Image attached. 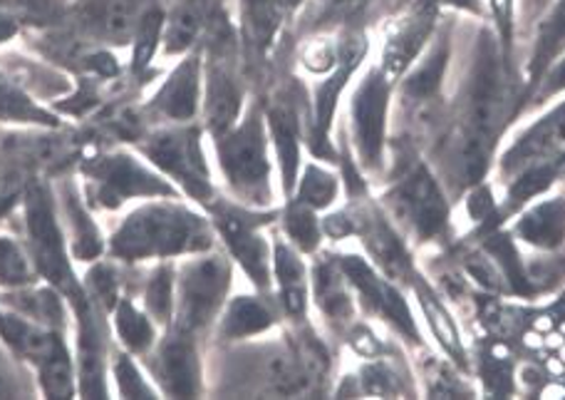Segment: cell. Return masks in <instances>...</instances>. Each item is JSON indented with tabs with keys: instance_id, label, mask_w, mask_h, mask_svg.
I'll list each match as a JSON object with an SVG mask.
<instances>
[{
	"instance_id": "obj_14",
	"label": "cell",
	"mask_w": 565,
	"mask_h": 400,
	"mask_svg": "<svg viewBox=\"0 0 565 400\" xmlns=\"http://www.w3.org/2000/svg\"><path fill=\"white\" fill-rule=\"evenodd\" d=\"M407 292L415 298L419 308V322L424 334L431 336L434 348L451 361L463 373H471V351L463 341L459 318L454 314V306L444 298V294L431 282L429 274L419 266V272L412 276Z\"/></svg>"
},
{
	"instance_id": "obj_41",
	"label": "cell",
	"mask_w": 565,
	"mask_h": 400,
	"mask_svg": "<svg viewBox=\"0 0 565 400\" xmlns=\"http://www.w3.org/2000/svg\"><path fill=\"white\" fill-rule=\"evenodd\" d=\"M93 286H95V292H97V296L103 298L105 304H109V306H117V282L113 278V274L109 272H105V269H97V272L93 274Z\"/></svg>"
},
{
	"instance_id": "obj_32",
	"label": "cell",
	"mask_w": 565,
	"mask_h": 400,
	"mask_svg": "<svg viewBox=\"0 0 565 400\" xmlns=\"http://www.w3.org/2000/svg\"><path fill=\"white\" fill-rule=\"evenodd\" d=\"M35 272L38 269L15 239L0 236V286L13 288V292L25 288L35 282Z\"/></svg>"
},
{
	"instance_id": "obj_5",
	"label": "cell",
	"mask_w": 565,
	"mask_h": 400,
	"mask_svg": "<svg viewBox=\"0 0 565 400\" xmlns=\"http://www.w3.org/2000/svg\"><path fill=\"white\" fill-rule=\"evenodd\" d=\"M395 80L372 63L362 70L350 95V157L365 179H382L387 172Z\"/></svg>"
},
{
	"instance_id": "obj_26",
	"label": "cell",
	"mask_w": 565,
	"mask_h": 400,
	"mask_svg": "<svg viewBox=\"0 0 565 400\" xmlns=\"http://www.w3.org/2000/svg\"><path fill=\"white\" fill-rule=\"evenodd\" d=\"M471 371H477L487 396L501 398L519 393V366L513 346L499 336H491L479 354H471Z\"/></svg>"
},
{
	"instance_id": "obj_9",
	"label": "cell",
	"mask_w": 565,
	"mask_h": 400,
	"mask_svg": "<svg viewBox=\"0 0 565 400\" xmlns=\"http://www.w3.org/2000/svg\"><path fill=\"white\" fill-rule=\"evenodd\" d=\"M533 115L536 117L531 123L513 129L503 139L491 172L493 185H503L533 165L565 162V95Z\"/></svg>"
},
{
	"instance_id": "obj_37",
	"label": "cell",
	"mask_w": 565,
	"mask_h": 400,
	"mask_svg": "<svg viewBox=\"0 0 565 400\" xmlns=\"http://www.w3.org/2000/svg\"><path fill=\"white\" fill-rule=\"evenodd\" d=\"M342 55H345V48L340 50L335 40L318 38V40H310V43H306V48H302L300 65L306 67L310 75L322 77L340 65Z\"/></svg>"
},
{
	"instance_id": "obj_23",
	"label": "cell",
	"mask_w": 565,
	"mask_h": 400,
	"mask_svg": "<svg viewBox=\"0 0 565 400\" xmlns=\"http://www.w3.org/2000/svg\"><path fill=\"white\" fill-rule=\"evenodd\" d=\"M154 368L167 396L196 398L201 393V361L194 334L174 328L159 346Z\"/></svg>"
},
{
	"instance_id": "obj_4",
	"label": "cell",
	"mask_w": 565,
	"mask_h": 400,
	"mask_svg": "<svg viewBox=\"0 0 565 400\" xmlns=\"http://www.w3.org/2000/svg\"><path fill=\"white\" fill-rule=\"evenodd\" d=\"M221 175L238 204L250 209L274 207V159H270V137L266 109L250 105L238 123L214 139Z\"/></svg>"
},
{
	"instance_id": "obj_36",
	"label": "cell",
	"mask_w": 565,
	"mask_h": 400,
	"mask_svg": "<svg viewBox=\"0 0 565 400\" xmlns=\"http://www.w3.org/2000/svg\"><path fill=\"white\" fill-rule=\"evenodd\" d=\"M563 95H565V53L546 70V75L541 77V83L531 90V95L526 97V105H523V117L539 113V109L551 105L553 99H558Z\"/></svg>"
},
{
	"instance_id": "obj_13",
	"label": "cell",
	"mask_w": 565,
	"mask_h": 400,
	"mask_svg": "<svg viewBox=\"0 0 565 400\" xmlns=\"http://www.w3.org/2000/svg\"><path fill=\"white\" fill-rule=\"evenodd\" d=\"M204 119L211 139L221 137L234 127L246 109L244 85L228 57V35L216 33L211 40V53L204 65Z\"/></svg>"
},
{
	"instance_id": "obj_33",
	"label": "cell",
	"mask_w": 565,
	"mask_h": 400,
	"mask_svg": "<svg viewBox=\"0 0 565 400\" xmlns=\"http://www.w3.org/2000/svg\"><path fill=\"white\" fill-rule=\"evenodd\" d=\"M0 119L3 123H38V125H55L43 107L30 103V97L20 93L15 85L0 75Z\"/></svg>"
},
{
	"instance_id": "obj_35",
	"label": "cell",
	"mask_w": 565,
	"mask_h": 400,
	"mask_svg": "<svg viewBox=\"0 0 565 400\" xmlns=\"http://www.w3.org/2000/svg\"><path fill=\"white\" fill-rule=\"evenodd\" d=\"M174 296H177V276L169 266H159L157 274L151 276L147 304L154 322L169 324L174 318Z\"/></svg>"
},
{
	"instance_id": "obj_16",
	"label": "cell",
	"mask_w": 565,
	"mask_h": 400,
	"mask_svg": "<svg viewBox=\"0 0 565 400\" xmlns=\"http://www.w3.org/2000/svg\"><path fill=\"white\" fill-rule=\"evenodd\" d=\"M507 229L526 252H565V185L521 209Z\"/></svg>"
},
{
	"instance_id": "obj_12",
	"label": "cell",
	"mask_w": 565,
	"mask_h": 400,
	"mask_svg": "<svg viewBox=\"0 0 565 400\" xmlns=\"http://www.w3.org/2000/svg\"><path fill=\"white\" fill-rule=\"evenodd\" d=\"M25 217H28V234L30 244H33V259L35 269L45 278H50L60 292H65L75 302H83L77 292L73 269L65 256L63 239H60V229L55 222L53 202L43 187H33L25 199Z\"/></svg>"
},
{
	"instance_id": "obj_38",
	"label": "cell",
	"mask_w": 565,
	"mask_h": 400,
	"mask_svg": "<svg viewBox=\"0 0 565 400\" xmlns=\"http://www.w3.org/2000/svg\"><path fill=\"white\" fill-rule=\"evenodd\" d=\"M434 8H439L447 15L469 18L471 23H487L489 10L487 0H427Z\"/></svg>"
},
{
	"instance_id": "obj_21",
	"label": "cell",
	"mask_w": 565,
	"mask_h": 400,
	"mask_svg": "<svg viewBox=\"0 0 565 400\" xmlns=\"http://www.w3.org/2000/svg\"><path fill=\"white\" fill-rule=\"evenodd\" d=\"M310 298L332 328L350 331L358 316V296L352 292L338 256L318 254L310 266Z\"/></svg>"
},
{
	"instance_id": "obj_40",
	"label": "cell",
	"mask_w": 565,
	"mask_h": 400,
	"mask_svg": "<svg viewBox=\"0 0 565 400\" xmlns=\"http://www.w3.org/2000/svg\"><path fill=\"white\" fill-rule=\"evenodd\" d=\"M548 6L551 0H519V43H521V35L529 33L533 23H536Z\"/></svg>"
},
{
	"instance_id": "obj_27",
	"label": "cell",
	"mask_w": 565,
	"mask_h": 400,
	"mask_svg": "<svg viewBox=\"0 0 565 400\" xmlns=\"http://www.w3.org/2000/svg\"><path fill=\"white\" fill-rule=\"evenodd\" d=\"M360 393L375 396V398H417L422 396V388L417 381V373L412 376L405 361L397 356L382 354L375 358H367V364L360 371Z\"/></svg>"
},
{
	"instance_id": "obj_3",
	"label": "cell",
	"mask_w": 565,
	"mask_h": 400,
	"mask_svg": "<svg viewBox=\"0 0 565 400\" xmlns=\"http://www.w3.org/2000/svg\"><path fill=\"white\" fill-rule=\"evenodd\" d=\"M216 229L211 219L177 202L141 207L117 229L113 252L127 262L141 259H177L211 252Z\"/></svg>"
},
{
	"instance_id": "obj_6",
	"label": "cell",
	"mask_w": 565,
	"mask_h": 400,
	"mask_svg": "<svg viewBox=\"0 0 565 400\" xmlns=\"http://www.w3.org/2000/svg\"><path fill=\"white\" fill-rule=\"evenodd\" d=\"M338 264L345 272L352 292L358 296V306L365 308V314L385 324L415 354L429 348L427 334H424L419 316L409 304L405 286L382 274L367 256L338 254Z\"/></svg>"
},
{
	"instance_id": "obj_43",
	"label": "cell",
	"mask_w": 565,
	"mask_h": 400,
	"mask_svg": "<svg viewBox=\"0 0 565 400\" xmlns=\"http://www.w3.org/2000/svg\"><path fill=\"white\" fill-rule=\"evenodd\" d=\"M15 33V25L13 20H10L3 10H0V43H6V40Z\"/></svg>"
},
{
	"instance_id": "obj_1",
	"label": "cell",
	"mask_w": 565,
	"mask_h": 400,
	"mask_svg": "<svg viewBox=\"0 0 565 400\" xmlns=\"http://www.w3.org/2000/svg\"><path fill=\"white\" fill-rule=\"evenodd\" d=\"M523 117L519 65L503 53L491 23H473V40L459 80L447 97V115L424 157L429 159L454 207L489 179L503 139Z\"/></svg>"
},
{
	"instance_id": "obj_20",
	"label": "cell",
	"mask_w": 565,
	"mask_h": 400,
	"mask_svg": "<svg viewBox=\"0 0 565 400\" xmlns=\"http://www.w3.org/2000/svg\"><path fill=\"white\" fill-rule=\"evenodd\" d=\"M266 125L270 147L276 155V167L280 177V189L286 199L296 189L300 167H302V143H306V129L296 103L290 97H278L266 109Z\"/></svg>"
},
{
	"instance_id": "obj_24",
	"label": "cell",
	"mask_w": 565,
	"mask_h": 400,
	"mask_svg": "<svg viewBox=\"0 0 565 400\" xmlns=\"http://www.w3.org/2000/svg\"><path fill=\"white\" fill-rule=\"evenodd\" d=\"M280 306L266 292L228 298L218 316V336L224 341H248L274 331L280 318Z\"/></svg>"
},
{
	"instance_id": "obj_42",
	"label": "cell",
	"mask_w": 565,
	"mask_h": 400,
	"mask_svg": "<svg viewBox=\"0 0 565 400\" xmlns=\"http://www.w3.org/2000/svg\"><path fill=\"white\" fill-rule=\"evenodd\" d=\"M270 3H274L282 15H290V13H296V10L306 3V0H270Z\"/></svg>"
},
{
	"instance_id": "obj_22",
	"label": "cell",
	"mask_w": 565,
	"mask_h": 400,
	"mask_svg": "<svg viewBox=\"0 0 565 400\" xmlns=\"http://www.w3.org/2000/svg\"><path fill=\"white\" fill-rule=\"evenodd\" d=\"M274 284L280 314L292 328L308 326L310 269L286 236L274 239Z\"/></svg>"
},
{
	"instance_id": "obj_29",
	"label": "cell",
	"mask_w": 565,
	"mask_h": 400,
	"mask_svg": "<svg viewBox=\"0 0 565 400\" xmlns=\"http://www.w3.org/2000/svg\"><path fill=\"white\" fill-rule=\"evenodd\" d=\"M282 234H286L288 242L298 249L302 256H312L320 252L322 239V219L318 217L316 209L296 202V199H288L286 209H282Z\"/></svg>"
},
{
	"instance_id": "obj_39",
	"label": "cell",
	"mask_w": 565,
	"mask_h": 400,
	"mask_svg": "<svg viewBox=\"0 0 565 400\" xmlns=\"http://www.w3.org/2000/svg\"><path fill=\"white\" fill-rule=\"evenodd\" d=\"M117 383L122 396H151L149 388L139 381V373L135 371V366L129 364L125 356H119V364H117Z\"/></svg>"
},
{
	"instance_id": "obj_18",
	"label": "cell",
	"mask_w": 565,
	"mask_h": 400,
	"mask_svg": "<svg viewBox=\"0 0 565 400\" xmlns=\"http://www.w3.org/2000/svg\"><path fill=\"white\" fill-rule=\"evenodd\" d=\"M526 38V55L519 57L523 105H526L531 90L546 75V70L565 53V0H551V6L543 10Z\"/></svg>"
},
{
	"instance_id": "obj_30",
	"label": "cell",
	"mask_w": 565,
	"mask_h": 400,
	"mask_svg": "<svg viewBox=\"0 0 565 400\" xmlns=\"http://www.w3.org/2000/svg\"><path fill=\"white\" fill-rule=\"evenodd\" d=\"M164 40V6L151 3L145 15L139 18L135 38H132V67L135 70H145L149 67L151 60H154L157 50Z\"/></svg>"
},
{
	"instance_id": "obj_8",
	"label": "cell",
	"mask_w": 565,
	"mask_h": 400,
	"mask_svg": "<svg viewBox=\"0 0 565 400\" xmlns=\"http://www.w3.org/2000/svg\"><path fill=\"white\" fill-rule=\"evenodd\" d=\"M231 262L224 254H194L177 276L174 328L186 334H204L218 322L228 302Z\"/></svg>"
},
{
	"instance_id": "obj_2",
	"label": "cell",
	"mask_w": 565,
	"mask_h": 400,
	"mask_svg": "<svg viewBox=\"0 0 565 400\" xmlns=\"http://www.w3.org/2000/svg\"><path fill=\"white\" fill-rule=\"evenodd\" d=\"M380 204L417 252H441L454 239V202L422 149L390 143Z\"/></svg>"
},
{
	"instance_id": "obj_25",
	"label": "cell",
	"mask_w": 565,
	"mask_h": 400,
	"mask_svg": "<svg viewBox=\"0 0 565 400\" xmlns=\"http://www.w3.org/2000/svg\"><path fill=\"white\" fill-rule=\"evenodd\" d=\"M211 23L209 0H171L164 8V45L167 55H186L196 50L201 35Z\"/></svg>"
},
{
	"instance_id": "obj_28",
	"label": "cell",
	"mask_w": 565,
	"mask_h": 400,
	"mask_svg": "<svg viewBox=\"0 0 565 400\" xmlns=\"http://www.w3.org/2000/svg\"><path fill=\"white\" fill-rule=\"evenodd\" d=\"M340 192H342V179L335 169L318 162V159H310L308 165L300 167L296 189H292V194L288 199H296V202L316 209L320 214L335 207Z\"/></svg>"
},
{
	"instance_id": "obj_11",
	"label": "cell",
	"mask_w": 565,
	"mask_h": 400,
	"mask_svg": "<svg viewBox=\"0 0 565 400\" xmlns=\"http://www.w3.org/2000/svg\"><path fill=\"white\" fill-rule=\"evenodd\" d=\"M441 18V10L427 3V0H407L399 8V13L390 20L385 35H382L380 55L375 60L390 80L397 83L417 63V57L437 33Z\"/></svg>"
},
{
	"instance_id": "obj_10",
	"label": "cell",
	"mask_w": 565,
	"mask_h": 400,
	"mask_svg": "<svg viewBox=\"0 0 565 400\" xmlns=\"http://www.w3.org/2000/svg\"><path fill=\"white\" fill-rule=\"evenodd\" d=\"M145 152L194 202L204 207L214 202L216 187L211 182V169L199 127L189 123L159 133L149 139Z\"/></svg>"
},
{
	"instance_id": "obj_31",
	"label": "cell",
	"mask_w": 565,
	"mask_h": 400,
	"mask_svg": "<svg viewBox=\"0 0 565 400\" xmlns=\"http://www.w3.org/2000/svg\"><path fill=\"white\" fill-rule=\"evenodd\" d=\"M115 326L119 331V338H122V344L129 348V351L141 354L154 344V328H151V322L145 314L137 312L129 298H119L117 302Z\"/></svg>"
},
{
	"instance_id": "obj_19",
	"label": "cell",
	"mask_w": 565,
	"mask_h": 400,
	"mask_svg": "<svg viewBox=\"0 0 565 400\" xmlns=\"http://www.w3.org/2000/svg\"><path fill=\"white\" fill-rule=\"evenodd\" d=\"M204 105V55L201 50L181 55L179 65L171 70L154 95V109L177 125H189Z\"/></svg>"
},
{
	"instance_id": "obj_34",
	"label": "cell",
	"mask_w": 565,
	"mask_h": 400,
	"mask_svg": "<svg viewBox=\"0 0 565 400\" xmlns=\"http://www.w3.org/2000/svg\"><path fill=\"white\" fill-rule=\"evenodd\" d=\"M487 10L503 53L519 65V0H487Z\"/></svg>"
},
{
	"instance_id": "obj_15",
	"label": "cell",
	"mask_w": 565,
	"mask_h": 400,
	"mask_svg": "<svg viewBox=\"0 0 565 400\" xmlns=\"http://www.w3.org/2000/svg\"><path fill=\"white\" fill-rule=\"evenodd\" d=\"M89 179L95 182L99 204L117 207L135 197H174L177 187H171L167 179L141 167L137 159L115 155L103 157L89 167Z\"/></svg>"
},
{
	"instance_id": "obj_7",
	"label": "cell",
	"mask_w": 565,
	"mask_h": 400,
	"mask_svg": "<svg viewBox=\"0 0 565 400\" xmlns=\"http://www.w3.org/2000/svg\"><path fill=\"white\" fill-rule=\"evenodd\" d=\"M211 224L224 242L228 259L241 266L256 292L270 294L274 286V242H268L264 229L276 219L268 209H250L246 204L214 199L209 207Z\"/></svg>"
},
{
	"instance_id": "obj_17",
	"label": "cell",
	"mask_w": 565,
	"mask_h": 400,
	"mask_svg": "<svg viewBox=\"0 0 565 400\" xmlns=\"http://www.w3.org/2000/svg\"><path fill=\"white\" fill-rule=\"evenodd\" d=\"M157 0H83L75 8V25L95 43H132L139 18Z\"/></svg>"
}]
</instances>
